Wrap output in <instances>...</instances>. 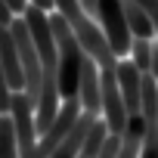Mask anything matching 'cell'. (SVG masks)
<instances>
[{"label": "cell", "mask_w": 158, "mask_h": 158, "mask_svg": "<svg viewBox=\"0 0 158 158\" xmlns=\"http://www.w3.org/2000/svg\"><path fill=\"white\" fill-rule=\"evenodd\" d=\"M81 115H84L81 99H65L62 109H59V115H56V121H53V124L47 127V133H40V139H37V158H50V155L59 149V143L71 133V127L77 124Z\"/></svg>", "instance_id": "cell-6"}, {"label": "cell", "mask_w": 158, "mask_h": 158, "mask_svg": "<svg viewBox=\"0 0 158 158\" xmlns=\"http://www.w3.org/2000/svg\"><path fill=\"white\" fill-rule=\"evenodd\" d=\"M13 37H16V50H19V65H22V77H25V93L31 96V102L37 106L40 90H44V65H40V53L34 47V37L28 31V22L22 16L13 19Z\"/></svg>", "instance_id": "cell-2"}, {"label": "cell", "mask_w": 158, "mask_h": 158, "mask_svg": "<svg viewBox=\"0 0 158 158\" xmlns=\"http://www.w3.org/2000/svg\"><path fill=\"white\" fill-rule=\"evenodd\" d=\"M81 109L93 118H102V71L99 65L87 56L84 59V71H81V90H77Z\"/></svg>", "instance_id": "cell-7"}, {"label": "cell", "mask_w": 158, "mask_h": 158, "mask_svg": "<svg viewBox=\"0 0 158 158\" xmlns=\"http://www.w3.org/2000/svg\"><path fill=\"white\" fill-rule=\"evenodd\" d=\"M10 118H13V127H16V139H19V155L22 158H37V121H34V102L25 90L13 93V102H10Z\"/></svg>", "instance_id": "cell-4"}, {"label": "cell", "mask_w": 158, "mask_h": 158, "mask_svg": "<svg viewBox=\"0 0 158 158\" xmlns=\"http://www.w3.org/2000/svg\"><path fill=\"white\" fill-rule=\"evenodd\" d=\"M152 44L155 40H146V37H133V47H130V62L143 71V74H149V68H152Z\"/></svg>", "instance_id": "cell-13"}, {"label": "cell", "mask_w": 158, "mask_h": 158, "mask_svg": "<svg viewBox=\"0 0 158 158\" xmlns=\"http://www.w3.org/2000/svg\"><path fill=\"white\" fill-rule=\"evenodd\" d=\"M13 19H16V16H13V10L6 6V0H0V22H3V25H13Z\"/></svg>", "instance_id": "cell-16"}, {"label": "cell", "mask_w": 158, "mask_h": 158, "mask_svg": "<svg viewBox=\"0 0 158 158\" xmlns=\"http://www.w3.org/2000/svg\"><path fill=\"white\" fill-rule=\"evenodd\" d=\"M99 118H93V115H81V118H77V124L71 127V133L59 143V149L50 155V158H77V155H81V149H84V143H87V133H90V127L96 124Z\"/></svg>", "instance_id": "cell-9"}, {"label": "cell", "mask_w": 158, "mask_h": 158, "mask_svg": "<svg viewBox=\"0 0 158 158\" xmlns=\"http://www.w3.org/2000/svg\"><path fill=\"white\" fill-rule=\"evenodd\" d=\"M96 22L112 47V53L118 59H127L130 56V47H133V31L127 25V16H124V6L121 0H99V13H96Z\"/></svg>", "instance_id": "cell-3"}, {"label": "cell", "mask_w": 158, "mask_h": 158, "mask_svg": "<svg viewBox=\"0 0 158 158\" xmlns=\"http://www.w3.org/2000/svg\"><path fill=\"white\" fill-rule=\"evenodd\" d=\"M118 152H121V136L118 133H109V139L99 149V158H118Z\"/></svg>", "instance_id": "cell-14"}, {"label": "cell", "mask_w": 158, "mask_h": 158, "mask_svg": "<svg viewBox=\"0 0 158 158\" xmlns=\"http://www.w3.org/2000/svg\"><path fill=\"white\" fill-rule=\"evenodd\" d=\"M50 25H53V37L59 47V96L65 99H77V90H81V71H84V47L74 37L71 25L53 10L50 13Z\"/></svg>", "instance_id": "cell-1"}, {"label": "cell", "mask_w": 158, "mask_h": 158, "mask_svg": "<svg viewBox=\"0 0 158 158\" xmlns=\"http://www.w3.org/2000/svg\"><path fill=\"white\" fill-rule=\"evenodd\" d=\"M124 6V16H127V25L133 31V37H146V40H155V25L149 19V13L136 3V0H121Z\"/></svg>", "instance_id": "cell-10"}, {"label": "cell", "mask_w": 158, "mask_h": 158, "mask_svg": "<svg viewBox=\"0 0 158 158\" xmlns=\"http://www.w3.org/2000/svg\"><path fill=\"white\" fill-rule=\"evenodd\" d=\"M99 71H102V121H106L109 133L124 136L130 115H127V106H124V96H121L118 74H115V68H99Z\"/></svg>", "instance_id": "cell-5"}, {"label": "cell", "mask_w": 158, "mask_h": 158, "mask_svg": "<svg viewBox=\"0 0 158 158\" xmlns=\"http://www.w3.org/2000/svg\"><path fill=\"white\" fill-rule=\"evenodd\" d=\"M143 136H146V124H143L139 115H133L130 124H127V130H124V136H121V152H118V158H139V152H143Z\"/></svg>", "instance_id": "cell-11"}, {"label": "cell", "mask_w": 158, "mask_h": 158, "mask_svg": "<svg viewBox=\"0 0 158 158\" xmlns=\"http://www.w3.org/2000/svg\"><path fill=\"white\" fill-rule=\"evenodd\" d=\"M81 6L87 10L90 19H96V13H99V0H81Z\"/></svg>", "instance_id": "cell-17"}, {"label": "cell", "mask_w": 158, "mask_h": 158, "mask_svg": "<svg viewBox=\"0 0 158 158\" xmlns=\"http://www.w3.org/2000/svg\"><path fill=\"white\" fill-rule=\"evenodd\" d=\"M6 6L13 10V16H25V10H28V0H6Z\"/></svg>", "instance_id": "cell-15"}, {"label": "cell", "mask_w": 158, "mask_h": 158, "mask_svg": "<svg viewBox=\"0 0 158 158\" xmlns=\"http://www.w3.org/2000/svg\"><path fill=\"white\" fill-rule=\"evenodd\" d=\"M115 74H118V84H121V96H124L127 115H130V118L139 115V106H143V77H146V74H143L130 59H121L118 68H115Z\"/></svg>", "instance_id": "cell-8"}, {"label": "cell", "mask_w": 158, "mask_h": 158, "mask_svg": "<svg viewBox=\"0 0 158 158\" xmlns=\"http://www.w3.org/2000/svg\"><path fill=\"white\" fill-rule=\"evenodd\" d=\"M0 158H22L19 155V139L10 115H0Z\"/></svg>", "instance_id": "cell-12"}, {"label": "cell", "mask_w": 158, "mask_h": 158, "mask_svg": "<svg viewBox=\"0 0 158 158\" xmlns=\"http://www.w3.org/2000/svg\"><path fill=\"white\" fill-rule=\"evenodd\" d=\"M149 74H152L155 81H158V40L152 44V68H149Z\"/></svg>", "instance_id": "cell-18"}]
</instances>
